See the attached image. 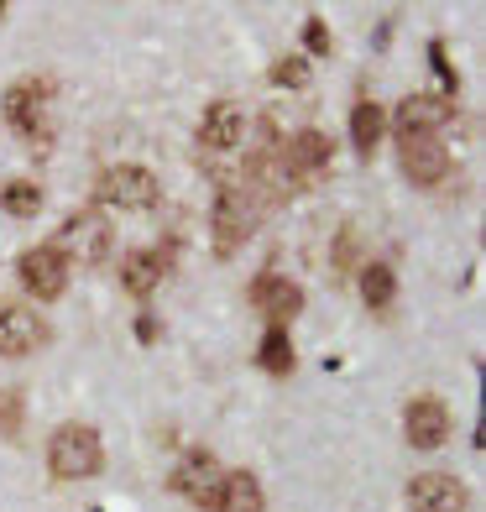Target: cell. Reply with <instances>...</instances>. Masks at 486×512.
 I'll return each instance as SVG.
<instances>
[{"mask_svg":"<svg viewBox=\"0 0 486 512\" xmlns=\"http://www.w3.org/2000/svg\"><path fill=\"white\" fill-rule=\"evenodd\" d=\"M48 465H53L58 481H89V476H100V465H105L100 429L95 424H63V429H53Z\"/></svg>","mask_w":486,"mask_h":512,"instance_id":"6da1fadb","label":"cell"},{"mask_svg":"<svg viewBox=\"0 0 486 512\" xmlns=\"http://www.w3.org/2000/svg\"><path fill=\"white\" fill-rule=\"evenodd\" d=\"M398 162L413 183H424V189L445 183V173H450V152L439 142V131H398Z\"/></svg>","mask_w":486,"mask_h":512,"instance_id":"7a4b0ae2","label":"cell"},{"mask_svg":"<svg viewBox=\"0 0 486 512\" xmlns=\"http://www.w3.org/2000/svg\"><path fill=\"white\" fill-rule=\"evenodd\" d=\"M95 199L105 209H126V215H136V209H152L157 204V178L147 168H131V162H121V168H110L100 183H95Z\"/></svg>","mask_w":486,"mask_h":512,"instance_id":"3957f363","label":"cell"},{"mask_svg":"<svg viewBox=\"0 0 486 512\" xmlns=\"http://www.w3.org/2000/svg\"><path fill=\"white\" fill-rule=\"evenodd\" d=\"M16 277H21V288H27L32 298L53 304V298H63V288H68V256L58 246H32V251H21Z\"/></svg>","mask_w":486,"mask_h":512,"instance_id":"277c9868","label":"cell"},{"mask_svg":"<svg viewBox=\"0 0 486 512\" xmlns=\"http://www.w3.org/2000/svg\"><path fill=\"white\" fill-rule=\"evenodd\" d=\"M466 502H471L466 481L450 476V471H424V476L408 481V507L413 512H466Z\"/></svg>","mask_w":486,"mask_h":512,"instance_id":"5b68a950","label":"cell"},{"mask_svg":"<svg viewBox=\"0 0 486 512\" xmlns=\"http://www.w3.org/2000/svg\"><path fill=\"white\" fill-rule=\"evenodd\" d=\"M215 486H220V465H215L210 450H189L173 465V476H168V492L183 497V502H199V507H210Z\"/></svg>","mask_w":486,"mask_h":512,"instance_id":"8992f818","label":"cell"},{"mask_svg":"<svg viewBox=\"0 0 486 512\" xmlns=\"http://www.w3.org/2000/svg\"><path fill=\"white\" fill-rule=\"evenodd\" d=\"M403 434L413 450H439L450 439V408L445 398H434V392H424V398H413L408 413H403Z\"/></svg>","mask_w":486,"mask_h":512,"instance_id":"52a82bcc","label":"cell"},{"mask_svg":"<svg viewBox=\"0 0 486 512\" xmlns=\"http://www.w3.org/2000/svg\"><path fill=\"white\" fill-rule=\"evenodd\" d=\"M251 304H257L272 324H283V330H288V319L304 309V288H298L293 277H283V272H262L257 283H251Z\"/></svg>","mask_w":486,"mask_h":512,"instance_id":"ba28073f","label":"cell"},{"mask_svg":"<svg viewBox=\"0 0 486 512\" xmlns=\"http://www.w3.org/2000/svg\"><path fill=\"white\" fill-rule=\"evenodd\" d=\"M58 251H63V256H74V262H100V256L110 251V225H105V215H95V209L74 215V220L63 225Z\"/></svg>","mask_w":486,"mask_h":512,"instance_id":"9c48e42d","label":"cell"},{"mask_svg":"<svg viewBox=\"0 0 486 512\" xmlns=\"http://www.w3.org/2000/svg\"><path fill=\"white\" fill-rule=\"evenodd\" d=\"M0 110H6V126L16 136H27V142L42 147V110H48V100H42V84H11L6 100H0Z\"/></svg>","mask_w":486,"mask_h":512,"instance_id":"30bf717a","label":"cell"},{"mask_svg":"<svg viewBox=\"0 0 486 512\" xmlns=\"http://www.w3.org/2000/svg\"><path fill=\"white\" fill-rule=\"evenodd\" d=\"M241 136H246V115H241V105L215 100L210 110H204V121H199V147H204V152H236V147H241Z\"/></svg>","mask_w":486,"mask_h":512,"instance_id":"8fae6325","label":"cell"},{"mask_svg":"<svg viewBox=\"0 0 486 512\" xmlns=\"http://www.w3.org/2000/svg\"><path fill=\"white\" fill-rule=\"evenodd\" d=\"M251 225H257V204H251L241 189H220L215 194V236H220V246L230 251L236 241H246Z\"/></svg>","mask_w":486,"mask_h":512,"instance_id":"7c38bea8","label":"cell"},{"mask_svg":"<svg viewBox=\"0 0 486 512\" xmlns=\"http://www.w3.org/2000/svg\"><path fill=\"white\" fill-rule=\"evenodd\" d=\"M215 512H262L267 497H262V481L251 471H220V486L210 497Z\"/></svg>","mask_w":486,"mask_h":512,"instance_id":"4fadbf2b","label":"cell"},{"mask_svg":"<svg viewBox=\"0 0 486 512\" xmlns=\"http://www.w3.org/2000/svg\"><path fill=\"white\" fill-rule=\"evenodd\" d=\"M42 345V319L21 304L0 309V356H27Z\"/></svg>","mask_w":486,"mask_h":512,"instance_id":"5bb4252c","label":"cell"},{"mask_svg":"<svg viewBox=\"0 0 486 512\" xmlns=\"http://www.w3.org/2000/svg\"><path fill=\"white\" fill-rule=\"evenodd\" d=\"M162 277H168V256H162V251H126V262H121V288H126L131 298L157 293Z\"/></svg>","mask_w":486,"mask_h":512,"instance_id":"9a60e30c","label":"cell"},{"mask_svg":"<svg viewBox=\"0 0 486 512\" xmlns=\"http://www.w3.org/2000/svg\"><path fill=\"white\" fill-rule=\"evenodd\" d=\"M330 152H335V142L324 131H298L293 142L283 147V162H288V173H293V183L304 178V173H319L324 162H330Z\"/></svg>","mask_w":486,"mask_h":512,"instance_id":"2e32d148","label":"cell"},{"mask_svg":"<svg viewBox=\"0 0 486 512\" xmlns=\"http://www.w3.org/2000/svg\"><path fill=\"white\" fill-rule=\"evenodd\" d=\"M450 121V100H429V95H408L392 115V131H439Z\"/></svg>","mask_w":486,"mask_h":512,"instance_id":"e0dca14e","label":"cell"},{"mask_svg":"<svg viewBox=\"0 0 486 512\" xmlns=\"http://www.w3.org/2000/svg\"><path fill=\"white\" fill-rule=\"evenodd\" d=\"M382 131H387V110L377 100H361L351 110V142H356V152H377Z\"/></svg>","mask_w":486,"mask_h":512,"instance_id":"ac0fdd59","label":"cell"},{"mask_svg":"<svg viewBox=\"0 0 486 512\" xmlns=\"http://www.w3.org/2000/svg\"><path fill=\"white\" fill-rule=\"evenodd\" d=\"M257 361H262V371H272V377H288L293 371V335L283 330V324H267V335L257 345Z\"/></svg>","mask_w":486,"mask_h":512,"instance_id":"d6986e66","label":"cell"},{"mask_svg":"<svg viewBox=\"0 0 486 512\" xmlns=\"http://www.w3.org/2000/svg\"><path fill=\"white\" fill-rule=\"evenodd\" d=\"M361 298H366V309H387L392 304V293H398V277H392L387 262H372V267H361Z\"/></svg>","mask_w":486,"mask_h":512,"instance_id":"ffe728a7","label":"cell"},{"mask_svg":"<svg viewBox=\"0 0 486 512\" xmlns=\"http://www.w3.org/2000/svg\"><path fill=\"white\" fill-rule=\"evenodd\" d=\"M0 209L16 215V220H32V215H42V189H37L32 178H16V183L0 189Z\"/></svg>","mask_w":486,"mask_h":512,"instance_id":"44dd1931","label":"cell"},{"mask_svg":"<svg viewBox=\"0 0 486 512\" xmlns=\"http://www.w3.org/2000/svg\"><path fill=\"white\" fill-rule=\"evenodd\" d=\"M0 434L6 439L21 434V392H0Z\"/></svg>","mask_w":486,"mask_h":512,"instance_id":"7402d4cb","label":"cell"},{"mask_svg":"<svg viewBox=\"0 0 486 512\" xmlns=\"http://www.w3.org/2000/svg\"><path fill=\"white\" fill-rule=\"evenodd\" d=\"M272 79H277V84H293V89H298V84H309V63H304V58H277Z\"/></svg>","mask_w":486,"mask_h":512,"instance_id":"603a6c76","label":"cell"},{"mask_svg":"<svg viewBox=\"0 0 486 512\" xmlns=\"http://www.w3.org/2000/svg\"><path fill=\"white\" fill-rule=\"evenodd\" d=\"M304 42H309V53H319V58L335 48V42H330V27H324L319 16H314V21H304Z\"/></svg>","mask_w":486,"mask_h":512,"instance_id":"cb8c5ba5","label":"cell"},{"mask_svg":"<svg viewBox=\"0 0 486 512\" xmlns=\"http://www.w3.org/2000/svg\"><path fill=\"white\" fill-rule=\"evenodd\" d=\"M351 262H356V236L345 230V236H340V251H335V267H340V272H351Z\"/></svg>","mask_w":486,"mask_h":512,"instance_id":"d4e9b609","label":"cell"},{"mask_svg":"<svg viewBox=\"0 0 486 512\" xmlns=\"http://www.w3.org/2000/svg\"><path fill=\"white\" fill-rule=\"evenodd\" d=\"M157 335H162V330H157V319H152V314H142V319H136V340H142V345H152Z\"/></svg>","mask_w":486,"mask_h":512,"instance_id":"484cf974","label":"cell"},{"mask_svg":"<svg viewBox=\"0 0 486 512\" xmlns=\"http://www.w3.org/2000/svg\"><path fill=\"white\" fill-rule=\"evenodd\" d=\"M0 16H6V0H0Z\"/></svg>","mask_w":486,"mask_h":512,"instance_id":"4316f807","label":"cell"}]
</instances>
